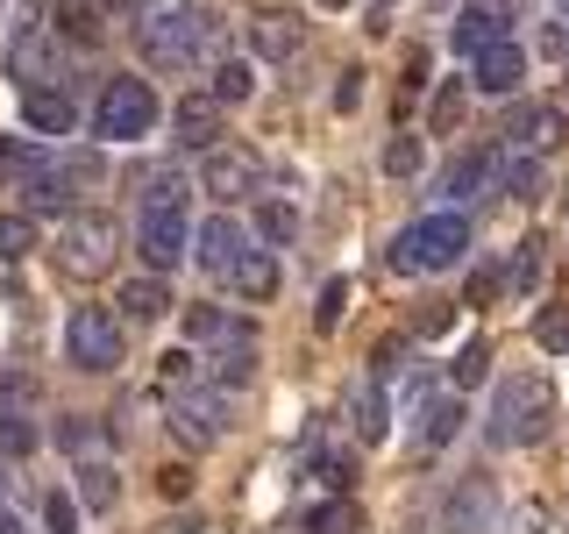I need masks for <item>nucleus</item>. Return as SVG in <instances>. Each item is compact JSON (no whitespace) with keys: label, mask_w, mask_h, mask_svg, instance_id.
<instances>
[{"label":"nucleus","mask_w":569,"mask_h":534,"mask_svg":"<svg viewBox=\"0 0 569 534\" xmlns=\"http://www.w3.org/2000/svg\"><path fill=\"white\" fill-rule=\"evenodd\" d=\"M114 249H121V221H114V214H64L58 264L71 278H107V271H114Z\"/></svg>","instance_id":"5"},{"label":"nucleus","mask_w":569,"mask_h":534,"mask_svg":"<svg viewBox=\"0 0 569 534\" xmlns=\"http://www.w3.org/2000/svg\"><path fill=\"white\" fill-rule=\"evenodd\" d=\"M491 477H462V485L449 492V506H441V527L449 534H485L491 527Z\"/></svg>","instance_id":"16"},{"label":"nucleus","mask_w":569,"mask_h":534,"mask_svg":"<svg viewBox=\"0 0 569 534\" xmlns=\"http://www.w3.org/2000/svg\"><path fill=\"white\" fill-rule=\"evenodd\" d=\"M378 8H391V0H378Z\"/></svg>","instance_id":"56"},{"label":"nucleus","mask_w":569,"mask_h":534,"mask_svg":"<svg viewBox=\"0 0 569 534\" xmlns=\"http://www.w3.org/2000/svg\"><path fill=\"white\" fill-rule=\"evenodd\" d=\"M157 129V93L150 79H107V93L93 107V136L100 142H136Z\"/></svg>","instance_id":"6"},{"label":"nucleus","mask_w":569,"mask_h":534,"mask_svg":"<svg viewBox=\"0 0 569 534\" xmlns=\"http://www.w3.org/2000/svg\"><path fill=\"white\" fill-rule=\"evenodd\" d=\"M186 343H249L228 307H186Z\"/></svg>","instance_id":"27"},{"label":"nucleus","mask_w":569,"mask_h":534,"mask_svg":"<svg viewBox=\"0 0 569 534\" xmlns=\"http://www.w3.org/2000/svg\"><path fill=\"white\" fill-rule=\"evenodd\" d=\"M242 249H249L242 221H236V214H213V221L200 228V249H192V257H200L213 278H228V271H236V257H242Z\"/></svg>","instance_id":"18"},{"label":"nucleus","mask_w":569,"mask_h":534,"mask_svg":"<svg viewBox=\"0 0 569 534\" xmlns=\"http://www.w3.org/2000/svg\"><path fill=\"white\" fill-rule=\"evenodd\" d=\"M449 43L462 50V58H485L491 43H512V8H506V0H470V8L456 14Z\"/></svg>","instance_id":"11"},{"label":"nucleus","mask_w":569,"mask_h":534,"mask_svg":"<svg viewBox=\"0 0 569 534\" xmlns=\"http://www.w3.org/2000/svg\"><path fill=\"white\" fill-rule=\"evenodd\" d=\"M435 8H449V0H435Z\"/></svg>","instance_id":"55"},{"label":"nucleus","mask_w":569,"mask_h":534,"mask_svg":"<svg viewBox=\"0 0 569 534\" xmlns=\"http://www.w3.org/2000/svg\"><path fill=\"white\" fill-rule=\"evenodd\" d=\"M43 527L50 534H79V506H71V492H50L43 498Z\"/></svg>","instance_id":"43"},{"label":"nucleus","mask_w":569,"mask_h":534,"mask_svg":"<svg viewBox=\"0 0 569 534\" xmlns=\"http://www.w3.org/2000/svg\"><path fill=\"white\" fill-rule=\"evenodd\" d=\"M498 293H506V271H498V264H477V271H470V299H462V307H491Z\"/></svg>","instance_id":"42"},{"label":"nucleus","mask_w":569,"mask_h":534,"mask_svg":"<svg viewBox=\"0 0 569 534\" xmlns=\"http://www.w3.org/2000/svg\"><path fill=\"white\" fill-rule=\"evenodd\" d=\"M356 100H363V71H342V86H335V107H342V115H349Z\"/></svg>","instance_id":"49"},{"label":"nucleus","mask_w":569,"mask_h":534,"mask_svg":"<svg viewBox=\"0 0 569 534\" xmlns=\"http://www.w3.org/2000/svg\"><path fill=\"white\" fill-rule=\"evenodd\" d=\"M485 186H498V150H470L449 171V200H470V192H485Z\"/></svg>","instance_id":"28"},{"label":"nucleus","mask_w":569,"mask_h":534,"mask_svg":"<svg viewBox=\"0 0 569 534\" xmlns=\"http://www.w3.org/2000/svg\"><path fill=\"white\" fill-rule=\"evenodd\" d=\"M249 370H257V349H249V343H228V349L207 364V385H213V392H236V385H249Z\"/></svg>","instance_id":"29"},{"label":"nucleus","mask_w":569,"mask_h":534,"mask_svg":"<svg viewBox=\"0 0 569 534\" xmlns=\"http://www.w3.org/2000/svg\"><path fill=\"white\" fill-rule=\"evenodd\" d=\"M257 236H263V243H292V236H299V207H292V200H263V207H257Z\"/></svg>","instance_id":"35"},{"label":"nucleus","mask_w":569,"mask_h":534,"mask_svg":"<svg viewBox=\"0 0 569 534\" xmlns=\"http://www.w3.org/2000/svg\"><path fill=\"white\" fill-rule=\"evenodd\" d=\"M200 192L213 200H242V192H263V157L249 142H213L200 157Z\"/></svg>","instance_id":"8"},{"label":"nucleus","mask_w":569,"mask_h":534,"mask_svg":"<svg viewBox=\"0 0 569 534\" xmlns=\"http://www.w3.org/2000/svg\"><path fill=\"white\" fill-rule=\"evenodd\" d=\"M0 534H29V527H22V513H0Z\"/></svg>","instance_id":"52"},{"label":"nucleus","mask_w":569,"mask_h":534,"mask_svg":"<svg viewBox=\"0 0 569 534\" xmlns=\"http://www.w3.org/2000/svg\"><path fill=\"white\" fill-rule=\"evenodd\" d=\"M498 192L506 200H541V165L520 150V157H498Z\"/></svg>","instance_id":"30"},{"label":"nucleus","mask_w":569,"mask_h":534,"mask_svg":"<svg viewBox=\"0 0 569 534\" xmlns=\"http://www.w3.org/2000/svg\"><path fill=\"white\" fill-rule=\"evenodd\" d=\"M491 442L498 449H527V442H541L548 427H556V385L541 378V370H520V378L498 385L491 399Z\"/></svg>","instance_id":"2"},{"label":"nucleus","mask_w":569,"mask_h":534,"mask_svg":"<svg viewBox=\"0 0 569 534\" xmlns=\"http://www.w3.org/2000/svg\"><path fill=\"white\" fill-rule=\"evenodd\" d=\"M249 50H257L263 65H284V58H299V22L292 14H257V22H249Z\"/></svg>","instance_id":"20"},{"label":"nucleus","mask_w":569,"mask_h":534,"mask_svg":"<svg viewBox=\"0 0 569 534\" xmlns=\"http://www.w3.org/2000/svg\"><path fill=\"white\" fill-rule=\"evenodd\" d=\"M420 165H427L420 136H391V142H385V171H391V178H413Z\"/></svg>","instance_id":"38"},{"label":"nucleus","mask_w":569,"mask_h":534,"mask_svg":"<svg viewBox=\"0 0 569 534\" xmlns=\"http://www.w3.org/2000/svg\"><path fill=\"white\" fill-rule=\"evenodd\" d=\"M121 349H129V328H121L114 307H71V320H64L71 370H93V378H107V370H121Z\"/></svg>","instance_id":"4"},{"label":"nucleus","mask_w":569,"mask_h":534,"mask_svg":"<svg viewBox=\"0 0 569 534\" xmlns=\"http://www.w3.org/2000/svg\"><path fill=\"white\" fill-rule=\"evenodd\" d=\"M58 449H64V456H93V449H100L93 421H64V427H58Z\"/></svg>","instance_id":"44"},{"label":"nucleus","mask_w":569,"mask_h":534,"mask_svg":"<svg viewBox=\"0 0 569 534\" xmlns=\"http://www.w3.org/2000/svg\"><path fill=\"white\" fill-rule=\"evenodd\" d=\"M342 307H349V278H328V285H320V307H313V328H335Z\"/></svg>","instance_id":"41"},{"label":"nucleus","mask_w":569,"mask_h":534,"mask_svg":"<svg viewBox=\"0 0 569 534\" xmlns=\"http://www.w3.org/2000/svg\"><path fill=\"white\" fill-rule=\"evenodd\" d=\"M320 8H349V0H320Z\"/></svg>","instance_id":"53"},{"label":"nucleus","mask_w":569,"mask_h":534,"mask_svg":"<svg viewBox=\"0 0 569 534\" xmlns=\"http://www.w3.org/2000/svg\"><path fill=\"white\" fill-rule=\"evenodd\" d=\"M533 343H541V349H569V307H541V314H533Z\"/></svg>","instance_id":"39"},{"label":"nucleus","mask_w":569,"mask_h":534,"mask_svg":"<svg viewBox=\"0 0 569 534\" xmlns=\"http://www.w3.org/2000/svg\"><path fill=\"white\" fill-rule=\"evenodd\" d=\"M399 356H406L399 335H391V343H378V356H370V364H378V378H391V370H399Z\"/></svg>","instance_id":"50"},{"label":"nucleus","mask_w":569,"mask_h":534,"mask_svg":"<svg viewBox=\"0 0 569 534\" xmlns=\"http://www.w3.org/2000/svg\"><path fill=\"white\" fill-rule=\"evenodd\" d=\"M114 307H121V320H129V328H157V320L171 314V293H164V278H157V271H142V278L121 285Z\"/></svg>","instance_id":"19"},{"label":"nucleus","mask_w":569,"mask_h":534,"mask_svg":"<svg viewBox=\"0 0 569 534\" xmlns=\"http://www.w3.org/2000/svg\"><path fill=\"white\" fill-rule=\"evenodd\" d=\"M29 392H36V385L22 378V370H0V406H8V414H14V406L29 399Z\"/></svg>","instance_id":"46"},{"label":"nucleus","mask_w":569,"mask_h":534,"mask_svg":"<svg viewBox=\"0 0 569 534\" xmlns=\"http://www.w3.org/2000/svg\"><path fill=\"white\" fill-rule=\"evenodd\" d=\"M506 136H512V150H556V142L569 136V115L548 107V100H527V107L506 115Z\"/></svg>","instance_id":"13"},{"label":"nucleus","mask_w":569,"mask_h":534,"mask_svg":"<svg viewBox=\"0 0 569 534\" xmlns=\"http://www.w3.org/2000/svg\"><path fill=\"white\" fill-rule=\"evenodd\" d=\"M157 385H164V392H200V385H207V364L192 356V343H186V349H171L164 364H157Z\"/></svg>","instance_id":"32"},{"label":"nucleus","mask_w":569,"mask_h":534,"mask_svg":"<svg viewBox=\"0 0 569 534\" xmlns=\"http://www.w3.org/2000/svg\"><path fill=\"white\" fill-rule=\"evenodd\" d=\"M541 50H548V58H569V29L548 22V29H541Z\"/></svg>","instance_id":"51"},{"label":"nucleus","mask_w":569,"mask_h":534,"mask_svg":"<svg viewBox=\"0 0 569 534\" xmlns=\"http://www.w3.org/2000/svg\"><path fill=\"white\" fill-rule=\"evenodd\" d=\"M114 498H121V477H114V463H107V456H86V463H79V506L107 513Z\"/></svg>","instance_id":"25"},{"label":"nucleus","mask_w":569,"mask_h":534,"mask_svg":"<svg viewBox=\"0 0 569 534\" xmlns=\"http://www.w3.org/2000/svg\"><path fill=\"white\" fill-rule=\"evenodd\" d=\"M462 107H470V79H441L435 107H427V121H435V136H449V129H456V121H462Z\"/></svg>","instance_id":"33"},{"label":"nucleus","mask_w":569,"mask_h":534,"mask_svg":"<svg viewBox=\"0 0 569 534\" xmlns=\"http://www.w3.org/2000/svg\"><path fill=\"white\" fill-rule=\"evenodd\" d=\"M462 399H427L420 406V449H449V442L462 435Z\"/></svg>","instance_id":"24"},{"label":"nucleus","mask_w":569,"mask_h":534,"mask_svg":"<svg viewBox=\"0 0 569 534\" xmlns=\"http://www.w3.org/2000/svg\"><path fill=\"white\" fill-rule=\"evenodd\" d=\"M228 285H236L249 307H263V299L278 293V257H271V249H242L236 271H228Z\"/></svg>","instance_id":"21"},{"label":"nucleus","mask_w":569,"mask_h":534,"mask_svg":"<svg viewBox=\"0 0 569 534\" xmlns=\"http://www.w3.org/2000/svg\"><path fill=\"white\" fill-rule=\"evenodd\" d=\"M413 328H420V335H449V328H456V307H420Z\"/></svg>","instance_id":"47"},{"label":"nucleus","mask_w":569,"mask_h":534,"mask_svg":"<svg viewBox=\"0 0 569 534\" xmlns=\"http://www.w3.org/2000/svg\"><path fill=\"white\" fill-rule=\"evenodd\" d=\"M221 107H236V100H249L257 93V65L249 58H213V86H207Z\"/></svg>","instance_id":"26"},{"label":"nucleus","mask_w":569,"mask_h":534,"mask_svg":"<svg viewBox=\"0 0 569 534\" xmlns=\"http://www.w3.org/2000/svg\"><path fill=\"white\" fill-rule=\"evenodd\" d=\"M462 249H470V214H427V221L399 228L391 236V271L420 278V271H449V264H462Z\"/></svg>","instance_id":"3"},{"label":"nucleus","mask_w":569,"mask_h":534,"mask_svg":"<svg viewBox=\"0 0 569 534\" xmlns=\"http://www.w3.org/2000/svg\"><path fill=\"white\" fill-rule=\"evenodd\" d=\"M520 79H527V50L520 43H491L485 58H470V86H477V93H491V100L520 93Z\"/></svg>","instance_id":"14"},{"label":"nucleus","mask_w":569,"mask_h":534,"mask_svg":"<svg viewBox=\"0 0 569 534\" xmlns=\"http://www.w3.org/2000/svg\"><path fill=\"white\" fill-rule=\"evenodd\" d=\"M449 378H456V392L485 385V378H491V343H462V349H456V364H449Z\"/></svg>","instance_id":"36"},{"label":"nucleus","mask_w":569,"mask_h":534,"mask_svg":"<svg viewBox=\"0 0 569 534\" xmlns=\"http://www.w3.org/2000/svg\"><path fill=\"white\" fill-rule=\"evenodd\" d=\"M129 22H136V50L157 71H192L221 50V22L192 0H136Z\"/></svg>","instance_id":"1"},{"label":"nucleus","mask_w":569,"mask_h":534,"mask_svg":"<svg viewBox=\"0 0 569 534\" xmlns=\"http://www.w3.org/2000/svg\"><path fill=\"white\" fill-rule=\"evenodd\" d=\"M0 492H8V463H0Z\"/></svg>","instance_id":"54"},{"label":"nucleus","mask_w":569,"mask_h":534,"mask_svg":"<svg viewBox=\"0 0 569 534\" xmlns=\"http://www.w3.org/2000/svg\"><path fill=\"white\" fill-rule=\"evenodd\" d=\"M313 477L328 492H349V456H313Z\"/></svg>","instance_id":"45"},{"label":"nucleus","mask_w":569,"mask_h":534,"mask_svg":"<svg viewBox=\"0 0 569 534\" xmlns=\"http://www.w3.org/2000/svg\"><path fill=\"white\" fill-rule=\"evenodd\" d=\"M29 249H36V214H0V257L22 264Z\"/></svg>","instance_id":"37"},{"label":"nucleus","mask_w":569,"mask_h":534,"mask_svg":"<svg viewBox=\"0 0 569 534\" xmlns=\"http://www.w3.org/2000/svg\"><path fill=\"white\" fill-rule=\"evenodd\" d=\"M29 449H36V427L22 414H0V463H8V456H29Z\"/></svg>","instance_id":"40"},{"label":"nucleus","mask_w":569,"mask_h":534,"mask_svg":"<svg viewBox=\"0 0 569 534\" xmlns=\"http://www.w3.org/2000/svg\"><path fill=\"white\" fill-rule=\"evenodd\" d=\"M541 264H548V243H533V236H527L520 249H512V264H506V293H520V299H527L533 285H541Z\"/></svg>","instance_id":"31"},{"label":"nucleus","mask_w":569,"mask_h":534,"mask_svg":"<svg viewBox=\"0 0 569 534\" xmlns=\"http://www.w3.org/2000/svg\"><path fill=\"white\" fill-rule=\"evenodd\" d=\"M22 129L29 136H71L79 129V107L58 86H36V93H22Z\"/></svg>","instance_id":"17"},{"label":"nucleus","mask_w":569,"mask_h":534,"mask_svg":"<svg viewBox=\"0 0 569 534\" xmlns=\"http://www.w3.org/2000/svg\"><path fill=\"white\" fill-rule=\"evenodd\" d=\"M299 527H307V534H356V506H349V498H320V506H307Z\"/></svg>","instance_id":"34"},{"label":"nucleus","mask_w":569,"mask_h":534,"mask_svg":"<svg viewBox=\"0 0 569 534\" xmlns=\"http://www.w3.org/2000/svg\"><path fill=\"white\" fill-rule=\"evenodd\" d=\"M349 427H356V442H385V435H391V414H385L378 378H363V385L349 392Z\"/></svg>","instance_id":"23"},{"label":"nucleus","mask_w":569,"mask_h":534,"mask_svg":"<svg viewBox=\"0 0 569 534\" xmlns=\"http://www.w3.org/2000/svg\"><path fill=\"white\" fill-rule=\"evenodd\" d=\"M171 129H178V150H213V142H221V100L186 93L171 107Z\"/></svg>","instance_id":"15"},{"label":"nucleus","mask_w":569,"mask_h":534,"mask_svg":"<svg viewBox=\"0 0 569 534\" xmlns=\"http://www.w3.org/2000/svg\"><path fill=\"white\" fill-rule=\"evenodd\" d=\"M8 71L22 79V93L50 86V79L64 71V43H58V29H50V22H22V29H14V43H8Z\"/></svg>","instance_id":"9"},{"label":"nucleus","mask_w":569,"mask_h":534,"mask_svg":"<svg viewBox=\"0 0 569 534\" xmlns=\"http://www.w3.org/2000/svg\"><path fill=\"white\" fill-rule=\"evenodd\" d=\"M186 214H142L136 221V249H142V264H150L157 278L171 271V264H186Z\"/></svg>","instance_id":"12"},{"label":"nucleus","mask_w":569,"mask_h":534,"mask_svg":"<svg viewBox=\"0 0 569 534\" xmlns=\"http://www.w3.org/2000/svg\"><path fill=\"white\" fill-rule=\"evenodd\" d=\"M79 178H93V157H36L22 171V214H71Z\"/></svg>","instance_id":"7"},{"label":"nucleus","mask_w":569,"mask_h":534,"mask_svg":"<svg viewBox=\"0 0 569 534\" xmlns=\"http://www.w3.org/2000/svg\"><path fill=\"white\" fill-rule=\"evenodd\" d=\"M171 435L186 449H213L228 435V392H171Z\"/></svg>","instance_id":"10"},{"label":"nucleus","mask_w":569,"mask_h":534,"mask_svg":"<svg viewBox=\"0 0 569 534\" xmlns=\"http://www.w3.org/2000/svg\"><path fill=\"white\" fill-rule=\"evenodd\" d=\"M157 492H164V498H186V492H192L186 463H171V471H157Z\"/></svg>","instance_id":"48"},{"label":"nucleus","mask_w":569,"mask_h":534,"mask_svg":"<svg viewBox=\"0 0 569 534\" xmlns=\"http://www.w3.org/2000/svg\"><path fill=\"white\" fill-rule=\"evenodd\" d=\"M50 29L64 36V43H107V14L93 8V0H58V14H50Z\"/></svg>","instance_id":"22"}]
</instances>
